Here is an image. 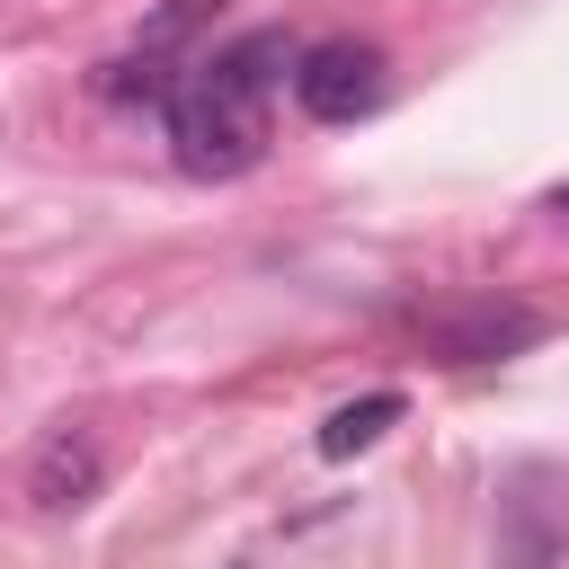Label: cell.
Instances as JSON below:
<instances>
[{"label": "cell", "instance_id": "cell-1", "mask_svg": "<svg viewBox=\"0 0 569 569\" xmlns=\"http://www.w3.org/2000/svg\"><path fill=\"white\" fill-rule=\"evenodd\" d=\"M267 62H284V36H249L169 89V151L187 178H249L267 160Z\"/></svg>", "mask_w": 569, "mask_h": 569}, {"label": "cell", "instance_id": "cell-2", "mask_svg": "<svg viewBox=\"0 0 569 569\" xmlns=\"http://www.w3.org/2000/svg\"><path fill=\"white\" fill-rule=\"evenodd\" d=\"M569 551V480L551 462H516L498 489V569H560Z\"/></svg>", "mask_w": 569, "mask_h": 569}, {"label": "cell", "instance_id": "cell-3", "mask_svg": "<svg viewBox=\"0 0 569 569\" xmlns=\"http://www.w3.org/2000/svg\"><path fill=\"white\" fill-rule=\"evenodd\" d=\"M533 338H542V311L498 302V293H462V302H427L418 311V347L436 365H489V356H516Z\"/></svg>", "mask_w": 569, "mask_h": 569}, {"label": "cell", "instance_id": "cell-4", "mask_svg": "<svg viewBox=\"0 0 569 569\" xmlns=\"http://www.w3.org/2000/svg\"><path fill=\"white\" fill-rule=\"evenodd\" d=\"M293 107L311 124H356L382 107V53L356 44V36H329V44H302L293 53Z\"/></svg>", "mask_w": 569, "mask_h": 569}, {"label": "cell", "instance_id": "cell-5", "mask_svg": "<svg viewBox=\"0 0 569 569\" xmlns=\"http://www.w3.org/2000/svg\"><path fill=\"white\" fill-rule=\"evenodd\" d=\"M98 480H107V462H98L89 427H53V436L36 445V462H27V498H36L44 516L89 507V498H98Z\"/></svg>", "mask_w": 569, "mask_h": 569}, {"label": "cell", "instance_id": "cell-6", "mask_svg": "<svg viewBox=\"0 0 569 569\" xmlns=\"http://www.w3.org/2000/svg\"><path fill=\"white\" fill-rule=\"evenodd\" d=\"M400 418H409V400H400V391H365V400L329 409V418H320V462H356V453H373Z\"/></svg>", "mask_w": 569, "mask_h": 569}, {"label": "cell", "instance_id": "cell-7", "mask_svg": "<svg viewBox=\"0 0 569 569\" xmlns=\"http://www.w3.org/2000/svg\"><path fill=\"white\" fill-rule=\"evenodd\" d=\"M169 89H178V71H169V53H151V44H133L124 62H107V71H98V98H142V107H169Z\"/></svg>", "mask_w": 569, "mask_h": 569}, {"label": "cell", "instance_id": "cell-8", "mask_svg": "<svg viewBox=\"0 0 569 569\" xmlns=\"http://www.w3.org/2000/svg\"><path fill=\"white\" fill-rule=\"evenodd\" d=\"M213 9H222V0H169V9L142 27V44H151V53H178V44H187V36H196Z\"/></svg>", "mask_w": 569, "mask_h": 569}, {"label": "cell", "instance_id": "cell-9", "mask_svg": "<svg viewBox=\"0 0 569 569\" xmlns=\"http://www.w3.org/2000/svg\"><path fill=\"white\" fill-rule=\"evenodd\" d=\"M551 213H560V222H569V178H560V187H551Z\"/></svg>", "mask_w": 569, "mask_h": 569}]
</instances>
